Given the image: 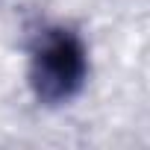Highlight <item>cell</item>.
<instances>
[{"label":"cell","mask_w":150,"mask_h":150,"mask_svg":"<svg viewBox=\"0 0 150 150\" xmlns=\"http://www.w3.org/2000/svg\"><path fill=\"white\" fill-rule=\"evenodd\" d=\"M88 80V50L68 27H47L30 50V88L41 106L74 100Z\"/></svg>","instance_id":"obj_1"}]
</instances>
